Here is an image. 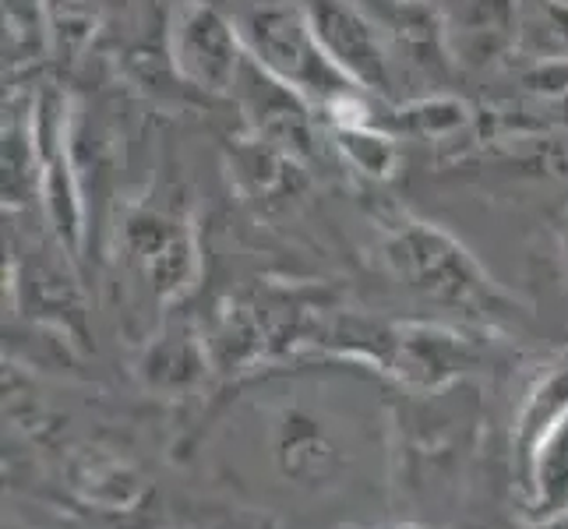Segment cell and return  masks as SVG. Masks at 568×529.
Returning <instances> with one entry per match:
<instances>
[{
	"mask_svg": "<svg viewBox=\"0 0 568 529\" xmlns=\"http://www.w3.org/2000/svg\"><path fill=\"white\" fill-rule=\"evenodd\" d=\"M244 50L254 64H262L272 78H280L286 89L307 100H318L328 113L354 100L361 85L349 82V74L332 61L318 43L311 18L290 4H265L244 18Z\"/></svg>",
	"mask_w": 568,
	"mask_h": 529,
	"instance_id": "cell-1",
	"label": "cell"
},
{
	"mask_svg": "<svg viewBox=\"0 0 568 529\" xmlns=\"http://www.w3.org/2000/svg\"><path fill=\"white\" fill-rule=\"evenodd\" d=\"M247 50L237 43V29H230L212 8H184L173 22V61L187 82L226 92L237 85V74Z\"/></svg>",
	"mask_w": 568,
	"mask_h": 529,
	"instance_id": "cell-2",
	"label": "cell"
},
{
	"mask_svg": "<svg viewBox=\"0 0 568 529\" xmlns=\"http://www.w3.org/2000/svg\"><path fill=\"white\" fill-rule=\"evenodd\" d=\"M304 11L318 43L349 74V82L361 89H388V57L382 50V39L354 4H346V0H307Z\"/></svg>",
	"mask_w": 568,
	"mask_h": 529,
	"instance_id": "cell-3",
	"label": "cell"
},
{
	"mask_svg": "<svg viewBox=\"0 0 568 529\" xmlns=\"http://www.w3.org/2000/svg\"><path fill=\"white\" fill-rule=\"evenodd\" d=\"M336 142L343 149V155L357 170L371 173V176H388L392 166H396V149L385 139V134L371 131L367 124H339L336 128Z\"/></svg>",
	"mask_w": 568,
	"mask_h": 529,
	"instance_id": "cell-4",
	"label": "cell"
}]
</instances>
